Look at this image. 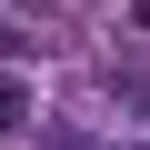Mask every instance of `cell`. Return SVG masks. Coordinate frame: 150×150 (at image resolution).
I'll use <instances>...</instances> for the list:
<instances>
[{
  "mask_svg": "<svg viewBox=\"0 0 150 150\" xmlns=\"http://www.w3.org/2000/svg\"><path fill=\"white\" fill-rule=\"evenodd\" d=\"M30 110H40V100H30V80H0V140H20V130H30Z\"/></svg>",
  "mask_w": 150,
  "mask_h": 150,
  "instance_id": "cell-1",
  "label": "cell"
},
{
  "mask_svg": "<svg viewBox=\"0 0 150 150\" xmlns=\"http://www.w3.org/2000/svg\"><path fill=\"white\" fill-rule=\"evenodd\" d=\"M110 90H120L130 110H150V70H120V80H110Z\"/></svg>",
  "mask_w": 150,
  "mask_h": 150,
  "instance_id": "cell-2",
  "label": "cell"
},
{
  "mask_svg": "<svg viewBox=\"0 0 150 150\" xmlns=\"http://www.w3.org/2000/svg\"><path fill=\"white\" fill-rule=\"evenodd\" d=\"M0 60H30V30H0Z\"/></svg>",
  "mask_w": 150,
  "mask_h": 150,
  "instance_id": "cell-3",
  "label": "cell"
},
{
  "mask_svg": "<svg viewBox=\"0 0 150 150\" xmlns=\"http://www.w3.org/2000/svg\"><path fill=\"white\" fill-rule=\"evenodd\" d=\"M50 150H100V140H80V130H60V140H50Z\"/></svg>",
  "mask_w": 150,
  "mask_h": 150,
  "instance_id": "cell-4",
  "label": "cell"
},
{
  "mask_svg": "<svg viewBox=\"0 0 150 150\" xmlns=\"http://www.w3.org/2000/svg\"><path fill=\"white\" fill-rule=\"evenodd\" d=\"M0 10H50V0H0Z\"/></svg>",
  "mask_w": 150,
  "mask_h": 150,
  "instance_id": "cell-5",
  "label": "cell"
}]
</instances>
